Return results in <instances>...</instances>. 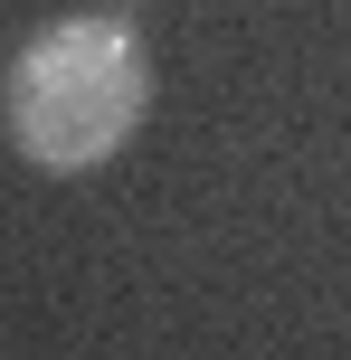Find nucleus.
<instances>
[{"instance_id": "f257e3e1", "label": "nucleus", "mask_w": 351, "mask_h": 360, "mask_svg": "<svg viewBox=\"0 0 351 360\" xmlns=\"http://www.w3.org/2000/svg\"><path fill=\"white\" fill-rule=\"evenodd\" d=\"M143 114H152V48L124 10L48 19L0 76V124H10L19 162H38L57 180L105 171L143 133Z\"/></svg>"}]
</instances>
